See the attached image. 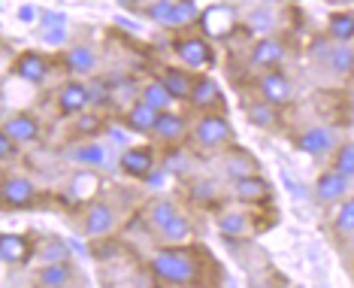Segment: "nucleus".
Wrapping results in <instances>:
<instances>
[{
    "label": "nucleus",
    "instance_id": "obj_32",
    "mask_svg": "<svg viewBox=\"0 0 354 288\" xmlns=\"http://www.w3.org/2000/svg\"><path fill=\"white\" fill-rule=\"evenodd\" d=\"M333 228H336V234H354V197H345V201L339 204Z\"/></svg>",
    "mask_w": 354,
    "mask_h": 288
},
{
    "label": "nucleus",
    "instance_id": "obj_1",
    "mask_svg": "<svg viewBox=\"0 0 354 288\" xmlns=\"http://www.w3.org/2000/svg\"><path fill=\"white\" fill-rule=\"evenodd\" d=\"M149 270L155 273L158 282H164V285H191V282H200L203 264H200V258L191 249H182V246H167V249L155 252Z\"/></svg>",
    "mask_w": 354,
    "mask_h": 288
},
{
    "label": "nucleus",
    "instance_id": "obj_30",
    "mask_svg": "<svg viewBox=\"0 0 354 288\" xmlns=\"http://www.w3.org/2000/svg\"><path fill=\"white\" fill-rule=\"evenodd\" d=\"M215 195H218V186H215V182H209V179H197V182H191V188H188V197L197 206L215 204Z\"/></svg>",
    "mask_w": 354,
    "mask_h": 288
},
{
    "label": "nucleus",
    "instance_id": "obj_9",
    "mask_svg": "<svg viewBox=\"0 0 354 288\" xmlns=\"http://www.w3.org/2000/svg\"><path fill=\"white\" fill-rule=\"evenodd\" d=\"M270 195H272V186H270L267 179H261L257 173L233 179V197H236V201H245V204H263V201H270Z\"/></svg>",
    "mask_w": 354,
    "mask_h": 288
},
{
    "label": "nucleus",
    "instance_id": "obj_18",
    "mask_svg": "<svg viewBox=\"0 0 354 288\" xmlns=\"http://www.w3.org/2000/svg\"><path fill=\"white\" fill-rule=\"evenodd\" d=\"M158 109L155 107H149L146 100H136L131 109H127V116H124V125H127V131H133V134H151L155 131V122H158Z\"/></svg>",
    "mask_w": 354,
    "mask_h": 288
},
{
    "label": "nucleus",
    "instance_id": "obj_41",
    "mask_svg": "<svg viewBox=\"0 0 354 288\" xmlns=\"http://www.w3.org/2000/svg\"><path fill=\"white\" fill-rule=\"evenodd\" d=\"M15 146H19V143H15L6 131H0V158H3V161H10L15 155Z\"/></svg>",
    "mask_w": 354,
    "mask_h": 288
},
{
    "label": "nucleus",
    "instance_id": "obj_33",
    "mask_svg": "<svg viewBox=\"0 0 354 288\" xmlns=\"http://www.w3.org/2000/svg\"><path fill=\"white\" fill-rule=\"evenodd\" d=\"M67 158L70 161H79V164H88V167H97V164H103V146H82V149H73V152H67Z\"/></svg>",
    "mask_w": 354,
    "mask_h": 288
},
{
    "label": "nucleus",
    "instance_id": "obj_43",
    "mask_svg": "<svg viewBox=\"0 0 354 288\" xmlns=\"http://www.w3.org/2000/svg\"><path fill=\"white\" fill-rule=\"evenodd\" d=\"M19 19H21V21H34V6H21V10H19Z\"/></svg>",
    "mask_w": 354,
    "mask_h": 288
},
{
    "label": "nucleus",
    "instance_id": "obj_42",
    "mask_svg": "<svg viewBox=\"0 0 354 288\" xmlns=\"http://www.w3.org/2000/svg\"><path fill=\"white\" fill-rule=\"evenodd\" d=\"M64 39V25H58L55 30H49V34H46V43H61Z\"/></svg>",
    "mask_w": 354,
    "mask_h": 288
},
{
    "label": "nucleus",
    "instance_id": "obj_45",
    "mask_svg": "<svg viewBox=\"0 0 354 288\" xmlns=\"http://www.w3.org/2000/svg\"><path fill=\"white\" fill-rule=\"evenodd\" d=\"M46 21H52V25H64V15H55V12H46Z\"/></svg>",
    "mask_w": 354,
    "mask_h": 288
},
{
    "label": "nucleus",
    "instance_id": "obj_8",
    "mask_svg": "<svg viewBox=\"0 0 354 288\" xmlns=\"http://www.w3.org/2000/svg\"><path fill=\"white\" fill-rule=\"evenodd\" d=\"M12 70H15L19 79H25V82H30V85H39L46 76H49V58L39 55V52H21L19 58H15Z\"/></svg>",
    "mask_w": 354,
    "mask_h": 288
},
{
    "label": "nucleus",
    "instance_id": "obj_29",
    "mask_svg": "<svg viewBox=\"0 0 354 288\" xmlns=\"http://www.w3.org/2000/svg\"><path fill=\"white\" fill-rule=\"evenodd\" d=\"M67 64H70V70H76V73H91L97 58H94V52L88 49V46H76V49L67 52Z\"/></svg>",
    "mask_w": 354,
    "mask_h": 288
},
{
    "label": "nucleus",
    "instance_id": "obj_21",
    "mask_svg": "<svg viewBox=\"0 0 354 288\" xmlns=\"http://www.w3.org/2000/svg\"><path fill=\"white\" fill-rule=\"evenodd\" d=\"M37 282L46 285V288L70 285V282H73V267H70V261H49V264H43V267H39Z\"/></svg>",
    "mask_w": 354,
    "mask_h": 288
},
{
    "label": "nucleus",
    "instance_id": "obj_23",
    "mask_svg": "<svg viewBox=\"0 0 354 288\" xmlns=\"http://www.w3.org/2000/svg\"><path fill=\"white\" fill-rule=\"evenodd\" d=\"M218 231L224 237H248L252 234V215L224 213V215H218Z\"/></svg>",
    "mask_w": 354,
    "mask_h": 288
},
{
    "label": "nucleus",
    "instance_id": "obj_37",
    "mask_svg": "<svg viewBox=\"0 0 354 288\" xmlns=\"http://www.w3.org/2000/svg\"><path fill=\"white\" fill-rule=\"evenodd\" d=\"M330 39H333V37H315V39H312V43H309V55H312V58H315V61H327L330 58V52H333V46H330Z\"/></svg>",
    "mask_w": 354,
    "mask_h": 288
},
{
    "label": "nucleus",
    "instance_id": "obj_26",
    "mask_svg": "<svg viewBox=\"0 0 354 288\" xmlns=\"http://www.w3.org/2000/svg\"><path fill=\"white\" fill-rule=\"evenodd\" d=\"M245 116H248V122L252 125H257V127H272L279 122V116H276V107L272 103H267V100H257V103H252V107L245 109Z\"/></svg>",
    "mask_w": 354,
    "mask_h": 288
},
{
    "label": "nucleus",
    "instance_id": "obj_46",
    "mask_svg": "<svg viewBox=\"0 0 354 288\" xmlns=\"http://www.w3.org/2000/svg\"><path fill=\"white\" fill-rule=\"evenodd\" d=\"M115 3H118V6H124V10H133V6L140 3V0H115Z\"/></svg>",
    "mask_w": 354,
    "mask_h": 288
},
{
    "label": "nucleus",
    "instance_id": "obj_40",
    "mask_svg": "<svg viewBox=\"0 0 354 288\" xmlns=\"http://www.w3.org/2000/svg\"><path fill=\"white\" fill-rule=\"evenodd\" d=\"M88 94H91V103H106V100L112 98L109 85L103 82V79H97V82H91V85H88Z\"/></svg>",
    "mask_w": 354,
    "mask_h": 288
},
{
    "label": "nucleus",
    "instance_id": "obj_6",
    "mask_svg": "<svg viewBox=\"0 0 354 288\" xmlns=\"http://www.w3.org/2000/svg\"><path fill=\"white\" fill-rule=\"evenodd\" d=\"M0 201H3L6 210H28L37 201V188L25 176H6L3 188H0Z\"/></svg>",
    "mask_w": 354,
    "mask_h": 288
},
{
    "label": "nucleus",
    "instance_id": "obj_22",
    "mask_svg": "<svg viewBox=\"0 0 354 288\" xmlns=\"http://www.w3.org/2000/svg\"><path fill=\"white\" fill-rule=\"evenodd\" d=\"M140 100H146L149 107H155L158 113H167V109L173 107V94L167 91V85L160 82V79H151V82L142 85V94H140Z\"/></svg>",
    "mask_w": 354,
    "mask_h": 288
},
{
    "label": "nucleus",
    "instance_id": "obj_19",
    "mask_svg": "<svg viewBox=\"0 0 354 288\" xmlns=\"http://www.w3.org/2000/svg\"><path fill=\"white\" fill-rule=\"evenodd\" d=\"M185 131H188V122H185L182 116H176V113H160L158 116V122H155V131H151V137L160 140V143H179L185 137Z\"/></svg>",
    "mask_w": 354,
    "mask_h": 288
},
{
    "label": "nucleus",
    "instance_id": "obj_39",
    "mask_svg": "<svg viewBox=\"0 0 354 288\" xmlns=\"http://www.w3.org/2000/svg\"><path fill=\"white\" fill-rule=\"evenodd\" d=\"M164 170H170V173H185V170H188V158H185L182 152H170V155L164 158Z\"/></svg>",
    "mask_w": 354,
    "mask_h": 288
},
{
    "label": "nucleus",
    "instance_id": "obj_4",
    "mask_svg": "<svg viewBox=\"0 0 354 288\" xmlns=\"http://www.w3.org/2000/svg\"><path fill=\"white\" fill-rule=\"evenodd\" d=\"M230 137H233L230 122L224 116H215V113H206L194 127V140L203 149H221L230 143Z\"/></svg>",
    "mask_w": 354,
    "mask_h": 288
},
{
    "label": "nucleus",
    "instance_id": "obj_34",
    "mask_svg": "<svg viewBox=\"0 0 354 288\" xmlns=\"http://www.w3.org/2000/svg\"><path fill=\"white\" fill-rule=\"evenodd\" d=\"M39 258H43V264L49 261H67V243H61V240H43V246H39Z\"/></svg>",
    "mask_w": 354,
    "mask_h": 288
},
{
    "label": "nucleus",
    "instance_id": "obj_25",
    "mask_svg": "<svg viewBox=\"0 0 354 288\" xmlns=\"http://www.w3.org/2000/svg\"><path fill=\"white\" fill-rule=\"evenodd\" d=\"M224 170H227L233 179H239V176H252L254 170H257V161L248 152H243V149H233L230 155H227V161H224Z\"/></svg>",
    "mask_w": 354,
    "mask_h": 288
},
{
    "label": "nucleus",
    "instance_id": "obj_13",
    "mask_svg": "<svg viewBox=\"0 0 354 288\" xmlns=\"http://www.w3.org/2000/svg\"><path fill=\"white\" fill-rule=\"evenodd\" d=\"M112 228H115V213H112V206L103 204V201H94L85 210V234L103 237V234H109Z\"/></svg>",
    "mask_w": 354,
    "mask_h": 288
},
{
    "label": "nucleus",
    "instance_id": "obj_36",
    "mask_svg": "<svg viewBox=\"0 0 354 288\" xmlns=\"http://www.w3.org/2000/svg\"><path fill=\"white\" fill-rule=\"evenodd\" d=\"M333 170H339L342 176H354V143H345V146H339V152H336V161H333Z\"/></svg>",
    "mask_w": 354,
    "mask_h": 288
},
{
    "label": "nucleus",
    "instance_id": "obj_38",
    "mask_svg": "<svg viewBox=\"0 0 354 288\" xmlns=\"http://www.w3.org/2000/svg\"><path fill=\"white\" fill-rule=\"evenodd\" d=\"M73 127H76V134H82V137H91V134H97L103 127V122L97 116H79Z\"/></svg>",
    "mask_w": 354,
    "mask_h": 288
},
{
    "label": "nucleus",
    "instance_id": "obj_14",
    "mask_svg": "<svg viewBox=\"0 0 354 288\" xmlns=\"http://www.w3.org/2000/svg\"><path fill=\"white\" fill-rule=\"evenodd\" d=\"M281 58H285V43L281 39H272V37H263L254 43L252 49V64L261 70H276Z\"/></svg>",
    "mask_w": 354,
    "mask_h": 288
},
{
    "label": "nucleus",
    "instance_id": "obj_15",
    "mask_svg": "<svg viewBox=\"0 0 354 288\" xmlns=\"http://www.w3.org/2000/svg\"><path fill=\"white\" fill-rule=\"evenodd\" d=\"M3 131L10 134L19 146H25V143H34L39 137V122L30 113H15L3 122Z\"/></svg>",
    "mask_w": 354,
    "mask_h": 288
},
{
    "label": "nucleus",
    "instance_id": "obj_35",
    "mask_svg": "<svg viewBox=\"0 0 354 288\" xmlns=\"http://www.w3.org/2000/svg\"><path fill=\"white\" fill-rule=\"evenodd\" d=\"M173 10H176V0H155V3L149 6V19L158 21V25H164V28H170Z\"/></svg>",
    "mask_w": 354,
    "mask_h": 288
},
{
    "label": "nucleus",
    "instance_id": "obj_31",
    "mask_svg": "<svg viewBox=\"0 0 354 288\" xmlns=\"http://www.w3.org/2000/svg\"><path fill=\"white\" fill-rule=\"evenodd\" d=\"M327 64H330V70H333V73H342V76L351 73V70H354V49H348V46H333Z\"/></svg>",
    "mask_w": 354,
    "mask_h": 288
},
{
    "label": "nucleus",
    "instance_id": "obj_24",
    "mask_svg": "<svg viewBox=\"0 0 354 288\" xmlns=\"http://www.w3.org/2000/svg\"><path fill=\"white\" fill-rule=\"evenodd\" d=\"M327 34L336 39V43H348L354 39V12L342 10V12H333L327 21Z\"/></svg>",
    "mask_w": 354,
    "mask_h": 288
},
{
    "label": "nucleus",
    "instance_id": "obj_11",
    "mask_svg": "<svg viewBox=\"0 0 354 288\" xmlns=\"http://www.w3.org/2000/svg\"><path fill=\"white\" fill-rule=\"evenodd\" d=\"M34 255V243L25 234H3L0 237V261L3 264H28Z\"/></svg>",
    "mask_w": 354,
    "mask_h": 288
},
{
    "label": "nucleus",
    "instance_id": "obj_16",
    "mask_svg": "<svg viewBox=\"0 0 354 288\" xmlns=\"http://www.w3.org/2000/svg\"><path fill=\"white\" fill-rule=\"evenodd\" d=\"M88 103H91V94H88V85L82 82H67L58 91V107L64 116H79Z\"/></svg>",
    "mask_w": 354,
    "mask_h": 288
},
{
    "label": "nucleus",
    "instance_id": "obj_27",
    "mask_svg": "<svg viewBox=\"0 0 354 288\" xmlns=\"http://www.w3.org/2000/svg\"><path fill=\"white\" fill-rule=\"evenodd\" d=\"M176 215H179V210H176L170 201H155V204L149 206V222H151V228H155L158 234H160V231H164L167 225H170Z\"/></svg>",
    "mask_w": 354,
    "mask_h": 288
},
{
    "label": "nucleus",
    "instance_id": "obj_12",
    "mask_svg": "<svg viewBox=\"0 0 354 288\" xmlns=\"http://www.w3.org/2000/svg\"><path fill=\"white\" fill-rule=\"evenodd\" d=\"M333 146H336V137H333V131H327V127H309V131H303L300 137H297V149L306 152V155H312V158L327 155Z\"/></svg>",
    "mask_w": 354,
    "mask_h": 288
},
{
    "label": "nucleus",
    "instance_id": "obj_3",
    "mask_svg": "<svg viewBox=\"0 0 354 288\" xmlns=\"http://www.w3.org/2000/svg\"><path fill=\"white\" fill-rule=\"evenodd\" d=\"M173 52L188 70H206L215 64V52L209 49L206 37H179L173 43Z\"/></svg>",
    "mask_w": 354,
    "mask_h": 288
},
{
    "label": "nucleus",
    "instance_id": "obj_44",
    "mask_svg": "<svg viewBox=\"0 0 354 288\" xmlns=\"http://www.w3.org/2000/svg\"><path fill=\"white\" fill-rule=\"evenodd\" d=\"M109 137H112V140H118V143H122V140H124V131H122V127H109Z\"/></svg>",
    "mask_w": 354,
    "mask_h": 288
},
{
    "label": "nucleus",
    "instance_id": "obj_20",
    "mask_svg": "<svg viewBox=\"0 0 354 288\" xmlns=\"http://www.w3.org/2000/svg\"><path fill=\"white\" fill-rule=\"evenodd\" d=\"M160 82L167 85V91L173 94L176 100H188L191 98V85H194V79H191L188 67H167L164 73H160Z\"/></svg>",
    "mask_w": 354,
    "mask_h": 288
},
{
    "label": "nucleus",
    "instance_id": "obj_2",
    "mask_svg": "<svg viewBox=\"0 0 354 288\" xmlns=\"http://www.w3.org/2000/svg\"><path fill=\"white\" fill-rule=\"evenodd\" d=\"M200 30H203L206 39H227L233 30H236V12L224 3H215L209 10L200 12Z\"/></svg>",
    "mask_w": 354,
    "mask_h": 288
},
{
    "label": "nucleus",
    "instance_id": "obj_10",
    "mask_svg": "<svg viewBox=\"0 0 354 288\" xmlns=\"http://www.w3.org/2000/svg\"><path fill=\"white\" fill-rule=\"evenodd\" d=\"M188 103L194 109H200V113H209V109L221 107V88H218V82H215L212 76H197L194 85H191Z\"/></svg>",
    "mask_w": 354,
    "mask_h": 288
},
{
    "label": "nucleus",
    "instance_id": "obj_5",
    "mask_svg": "<svg viewBox=\"0 0 354 288\" xmlns=\"http://www.w3.org/2000/svg\"><path fill=\"white\" fill-rule=\"evenodd\" d=\"M257 91H261V98L272 103V107H288V103L294 100L291 79L285 73H279V70H267V73L257 79Z\"/></svg>",
    "mask_w": 354,
    "mask_h": 288
},
{
    "label": "nucleus",
    "instance_id": "obj_28",
    "mask_svg": "<svg viewBox=\"0 0 354 288\" xmlns=\"http://www.w3.org/2000/svg\"><path fill=\"white\" fill-rule=\"evenodd\" d=\"M197 21H200V12H197L194 0H176L170 28H188V25H197Z\"/></svg>",
    "mask_w": 354,
    "mask_h": 288
},
{
    "label": "nucleus",
    "instance_id": "obj_17",
    "mask_svg": "<svg viewBox=\"0 0 354 288\" xmlns=\"http://www.w3.org/2000/svg\"><path fill=\"white\" fill-rule=\"evenodd\" d=\"M122 170L127 176H136V179H146V176L155 170V155L146 146H133L122 155Z\"/></svg>",
    "mask_w": 354,
    "mask_h": 288
},
{
    "label": "nucleus",
    "instance_id": "obj_7",
    "mask_svg": "<svg viewBox=\"0 0 354 288\" xmlns=\"http://www.w3.org/2000/svg\"><path fill=\"white\" fill-rule=\"evenodd\" d=\"M348 195V176H342L339 170H324L315 179V197L321 204H336V201H345Z\"/></svg>",
    "mask_w": 354,
    "mask_h": 288
}]
</instances>
